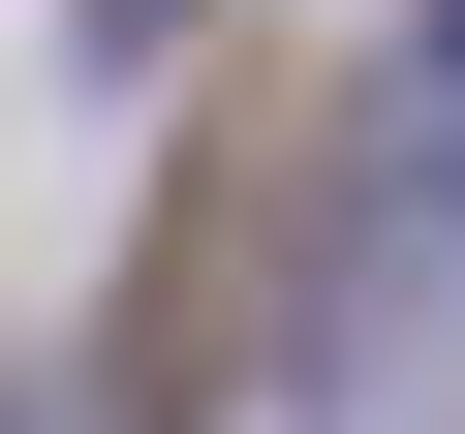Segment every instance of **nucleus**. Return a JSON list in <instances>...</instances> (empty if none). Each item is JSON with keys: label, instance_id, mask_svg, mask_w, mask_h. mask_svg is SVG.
<instances>
[{"label": "nucleus", "instance_id": "f257e3e1", "mask_svg": "<svg viewBox=\"0 0 465 434\" xmlns=\"http://www.w3.org/2000/svg\"><path fill=\"white\" fill-rule=\"evenodd\" d=\"M311 186H341V63H217L186 155H155V249H124V372H94V434H217V403H249Z\"/></svg>", "mask_w": 465, "mask_h": 434}]
</instances>
